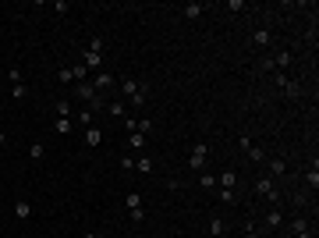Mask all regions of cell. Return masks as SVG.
<instances>
[{"label": "cell", "mask_w": 319, "mask_h": 238, "mask_svg": "<svg viewBox=\"0 0 319 238\" xmlns=\"http://www.w3.org/2000/svg\"><path fill=\"white\" fill-rule=\"evenodd\" d=\"M100 142H103V132H100V125H89V128H86V146H89V149H96Z\"/></svg>", "instance_id": "11"}, {"label": "cell", "mask_w": 319, "mask_h": 238, "mask_svg": "<svg viewBox=\"0 0 319 238\" xmlns=\"http://www.w3.org/2000/svg\"><path fill=\"white\" fill-rule=\"evenodd\" d=\"M28 156H32V160H43V156H46V146H43V142H32V146H28Z\"/></svg>", "instance_id": "21"}, {"label": "cell", "mask_w": 319, "mask_h": 238, "mask_svg": "<svg viewBox=\"0 0 319 238\" xmlns=\"http://www.w3.org/2000/svg\"><path fill=\"white\" fill-rule=\"evenodd\" d=\"M252 43H256V47H270V43H273V32H270V29H256V32H252Z\"/></svg>", "instance_id": "14"}, {"label": "cell", "mask_w": 319, "mask_h": 238, "mask_svg": "<svg viewBox=\"0 0 319 238\" xmlns=\"http://www.w3.org/2000/svg\"><path fill=\"white\" fill-rule=\"evenodd\" d=\"M256 192H259V195H266L273 206H280V192H276V185H273V178H270V174L256 178Z\"/></svg>", "instance_id": "3"}, {"label": "cell", "mask_w": 319, "mask_h": 238, "mask_svg": "<svg viewBox=\"0 0 319 238\" xmlns=\"http://www.w3.org/2000/svg\"><path fill=\"white\" fill-rule=\"evenodd\" d=\"M294 238H312V231H298V234H294Z\"/></svg>", "instance_id": "39"}, {"label": "cell", "mask_w": 319, "mask_h": 238, "mask_svg": "<svg viewBox=\"0 0 319 238\" xmlns=\"http://www.w3.org/2000/svg\"><path fill=\"white\" fill-rule=\"evenodd\" d=\"M57 117H71V103L68 100H57Z\"/></svg>", "instance_id": "28"}, {"label": "cell", "mask_w": 319, "mask_h": 238, "mask_svg": "<svg viewBox=\"0 0 319 238\" xmlns=\"http://www.w3.org/2000/svg\"><path fill=\"white\" fill-rule=\"evenodd\" d=\"M273 82H276V89H280V93H284L288 100H298V96H302V86L294 82V78H288L284 71H280V75H276V78H273Z\"/></svg>", "instance_id": "6"}, {"label": "cell", "mask_w": 319, "mask_h": 238, "mask_svg": "<svg viewBox=\"0 0 319 238\" xmlns=\"http://www.w3.org/2000/svg\"><path fill=\"white\" fill-rule=\"evenodd\" d=\"M4 146H8V135H4V132H0V149H4Z\"/></svg>", "instance_id": "40"}, {"label": "cell", "mask_w": 319, "mask_h": 238, "mask_svg": "<svg viewBox=\"0 0 319 238\" xmlns=\"http://www.w3.org/2000/svg\"><path fill=\"white\" fill-rule=\"evenodd\" d=\"M305 181L312 185V192L319 188V167H316V160H312V167H308V174H305Z\"/></svg>", "instance_id": "23"}, {"label": "cell", "mask_w": 319, "mask_h": 238, "mask_svg": "<svg viewBox=\"0 0 319 238\" xmlns=\"http://www.w3.org/2000/svg\"><path fill=\"white\" fill-rule=\"evenodd\" d=\"M121 167H124V171H135V156H132V153L121 156Z\"/></svg>", "instance_id": "32"}, {"label": "cell", "mask_w": 319, "mask_h": 238, "mask_svg": "<svg viewBox=\"0 0 319 238\" xmlns=\"http://www.w3.org/2000/svg\"><path fill=\"white\" fill-rule=\"evenodd\" d=\"M14 217H18V220H28V217H32V206H28L25 199H18V203H14Z\"/></svg>", "instance_id": "18"}, {"label": "cell", "mask_w": 319, "mask_h": 238, "mask_svg": "<svg viewBox=\"0 0 319 238\" xmlns=\"http://www.w3.org/2000/svg\"><path fill=\"white\" fill-rule=\"evenodd\" d=\"M78 121H82L86 128H89V125H96V114H92V107H82V114H78Z\"/></svg>", "instance_id": "22"}, {"label": "cell", "mask_w": 319, "mask_h": 238, "mask_svg": "<svg viewBox=\"0 0 319 238\" xmlns=\"http://www.w3.org/2000/svg\"><path fill=\"white\" fill-rule=\"evenodd\" d=\"M71 93H74V96H82V107H86V103H89V107H103V96L96 93L92 82H74Z\"/></svg>", "instance_id": "2"}, {"label": "cell", "mask_w": 319, "mask_h": 238, "mask_svg": "<svg viewBox=\"0 0 319 238\" xmlns=\"http://www.w3.org/2000/svg\"><path fill=\"white\" fill-rule=\"evenodd\" d=\"M54 128H57L60 135H68V132L74 128V121H71V117H57V125H54Z\"/></svg>", "instance_id": "25"}, {"label": "cell", "mask_w": 319, "mask_h": 238, "mask_svg": "<svg viewBox=\"0 0 319 238\" xmlns=\"http://www.w3.org/2000/svg\"><path fill=\"white\" fill-rule=\"evenodd\" d=\"M124 128H128V135L138 132V117H124Z\"/></svg>", "instance_id": "34"}, {"label": "cell", "mask_w": 319, "mask_h": 238, "mask_svg": "<svg viewBox=\"0 0 319 238\" xmlns=\"http://www.w3.org/2000/svg\"><path fill=\"white\" fill-rule=\"evenodd\" d=\"M138 132H142V135H149V132H152V121H146V117H142V121H138Z\"/></svg>", "instance_id": "37"}, {"label": "cell", "mask_w": 319, "mask_h": 238, "mask_svg": "<svg viewBox=\"0 0 319 238\" xmlns=\"http://www.w3.org/2000/svg\"><path fill=\"white\" fill-rule=\"evenodd\" d=\"M202 11H206L202 4H184V8H181V18H188V22H195V18H202Z\"/></svg>", "instance_id": "15"}, {"label": "cell", "mask_w": 319, "mask_h": 238, "mask_svg": "<svg viewBox=\"0 0 319 238\" xmlns=\"http://www.w3.org/2000/svg\"><path fill=\"white\" fill-rule=\"evenodd\" d=\"M135 171H138V174H152V171H156L152 156H146V153H142V156H135Z\"/></svg>", "instance_id": "12"}, {"label": "cell", "mask_w": 319, "mask_h": 238, "mask_svg": "<svg viewBox=\"0 0 319 238\" xmlns=\"http://www.w3.org/2000/svg\"><path fill=\"white\" fill-rule=\"evenodd\" d=\"M210 234H213V238L224 234V220H220V217H210Z\"/></svg>", "instance_id": "27"}, {"label": "cell", "mask_w": 319, "mask_h": 238, "mask_svg": "<svg viewBox=\"0 0 319 238\" xmlns=\"http://www.w3.org/2000/svg\"><path fill=\"white\" fill-rule=\"evenodd\" d=\"M124 206H128V213H132V210H142V195H138V192H128V195H124Z\"/></svg>", "instance_id": "20"}, {"label": "cell", "mask_w": 319, "mask_h": 238, "mask_svg": "<svg viewBox=\"0 0 319 238\" xmlns=\"http://www.w3.org/2000/svg\"><path fill=\"white\" fill-rule=\"evenodd\" d=\"M216 185H220V188H227V192H234V185H238V174H234V171L227 167V171H224V174L216 178Z\"/></svg>", "instance_id": "13"}, {"label": "cell", "mask_w": 319, "mask_h": 238, "mask_svg": "<svg viewBox=\"0 0 319 238\" xmlns=\"http://www.w3.org/2000/svg\"><path fill=\"white\" fill-rule=\"evenodd\" d=\"M270 61H273V68H291V64H294V54H291V50H276Z\"/></svg>", "instance_id": "10"}, {"label": "cell", "mask_w": 319, "mask_h": 238, "mask_svg": "<svg viewBox=\"0 0 319 238\" xmlns=\"http://www.w3.org/2000/svg\"><path fill=\"white\" fill-rule=\"evenodd\" d=\"M198 185H202V188H216V174L202 171V174H198Z\"/></svg>", "instance_id": "26"}, {"label": "cell", "mask_w": 319, "mask_h": 238, "mask_svg": "<svg viewBox=\"0 0 319 238\" xmlns=\"http://www.w3.org/2000/svg\"><path fill=\"white\" fill-rule=\"evenodd\" d=\"M117 86H121V93H124V96H128V103H135V107H142V103L149 100V96H146V93H149V86H146V82L138 86V78H132V75H121V82H117Z\"/></svg>", "instance_id": "1"}, {"label": "cell", "mask_w": 319, "mask_h": 238, "mask_svg": "<svg viewBox=\"0 0 319 238\" xmlns=\"http://www.w3.org/2000/svg\"><path fill=\"white\" fill-rule=\"evenodd\" d=\"M266 167H270V178H280V174H288V164L280 160V156H266Z\"/></svg>", "instance_id": "8"}, {"label": "cell", "mask_w": 319, "mask_h": 238, "mask_svg": "<svg viewBox=\"0 0 319 238\" xmlns=\"http://www.w3.org/2000/svg\"><path fill=\"white\" fill-rule=\"evenodd\" d=\"M245 238H262V234H259V231H256L252 224H245Z\"/></svg>", "instance_id": "38"}, {"label": "cell", "mask_w": 319, "mask_h": 238, "mask_svg": "<svg viewBox=\"0 0 319 238\" xmlns=\"http://www.w3.org/2000/svg\"><path fill=\"white\" fill-rule=\"evenodd\" d=\"M248 4H245V0H230V4H227V11H245Z\"/></svg>", "instance_id": "35"}, {"label": "cell", "mask_w": 319, "mask_h": 238, "mask_svg": "<svg viewBox=\"0 0 319 238\" xmlns=\"http://www.w3.org/2000/svg\"><path fill=\"white\" fill-rule=\"evenodd\" d=\"M57 82L60 86H74V71L71 68H57Z\"/></svg>", "instance_id": "19"}, {"label": "cell", "mask_w": 319, "mask_h": 238, "mask_svg": "<svg viewBox=\"0 0 319 238\" xmlns=\"http://www.w3.org/2000/svg\"><path fill=\"white\" fill-rule=\"evenodd\" d=\"M82 64H86L89 71H100V68H103V54H96V50H82Z\"/></svg>", "instance_id": "7"}, {"label": "cell", "mask_w": 319, "mask_h": 238, "mask_svg": "<svg viewBox=\"0 0 319 238\" xmlns=\"http://www.w3.org/2000/svg\"><path fill=\"white\" fill-rule=\"evenodd\" d=\"M86 50H96V54H103V36H92V39H89V47H86Z\"/></svg>", "instance_id": "31"}, {"label": "cell", "mask_w": 319, "mask_h": 238, "mask_svg": "<svg viewBox=\"0 0 319 238\" xmlns=\"http://www.w3.org/2000/svg\"><path fill=\"white\" fill-rule=\"evenodd\" d=\"M206 160H210V146H206V142H198V146H192V156H188V167H192V171H206Z\"/></svg>", "instance_id": "4"}, {"label": "cell", "mask_w": 319, "mask_h": 238, "mask_svg": "<svg viewBox=\"0 0 319 238\" xmlns=\"http://www.w3.org/2000/svg\"><path fill=\"white\" fill-rule=\"evenodd\" d=\"M291 231H294V234H298V231H308V220H305V217H294V220H291Z\"/></svg>", "instance_id": "29"}, {"label": "cell", "mask_w": 319, "mask_h": 238, "mask_svg": "<svg viewBox=\"0 0 319 238\" xmlns=\"http://www.w3.org/2000/svg\"><path fill=\"white\" fill-rule=\"evenodd\" d=\"M92 86H96V93H106V89H114V75H106V71H96Z\"/></svg>", "instance_id": "9"}, {"label": "cell", "mask_w": 319, "mask_h": 238, "mask_svg": "<svg viewBox=\"0 0 319 238\" xmlns=\"http://www.w3.org/2000/svg\"><path fill=\"white\" fill-rule=\"evenodd\" d=\"M238 146L245 149V156H248L252 164H266V149H262V146H256L248 135H242V139H238Z\"/></svg>", "instance_id": "5"}, {"label": "cell", "mask_w": 319, "mask_h": 238, "mask_svg": "<svg viewBox=\"0 0 319 238\" xmlns=\"http://www.w3.org/2000/svg\"><path fill=\"white\" fill-rule=\"evenodd\" d=\"M128 149H132V153H138V149L146 153V135H142V132H132V135H128Z\"/></svg>", "instance_id": "16"}, {"label": "cell", "mask_w": 319, "mask_h": 238, "mask_svg": "<svg viewBox=\"0 0 319 238\" xmlns=\"http://www.w3.org/2000/svg\"><path fill=\"white\" fill-rule=\"evenodd\" d=\"M82 238H100V234H92V231H86V234H82Z\"/></svg>", "instance_id": "41"}, {"label": "cell", "mask_w": 319, "mask_h": 238, "mask_svg": "<svg viewBox=\"0 0 319 238\" xmlns=\"http://www.w3.org/2000/svg\"><path fill=\"white\" fill-rule=\"evenodd\" d=\"M280 224H284V213H280V210H270V213H266V227H270V231H276Z\"/></svg>", "instance_id": "17"}, {"label": "cell", "mask_w": 319, "mask_h": 238, "mask_svg": "<svg viewBox=\"0 0 319 238\" xmlns=\"http://www.w3.org/2000/svg\"><path fill=\"white\" fill-rule=\"evenodd\" d=\"M8 78H11V86L22 82V68H8Z\"/></svg>", "instance_id": "33"}, {"label": "cell", "mask_w": 319, "mask_h": 238, "mask_svg": "<svg viewBox=\"0 0 319 238\" xmlns=\"http://www.w3.org/2000/svg\"><path fill=\"white\" fill-rule=\"evenodd\" d=\"M106 114H110V117H124V103H121V100L106 103Z\"/></svg>", "instance_id": "24"}, {"label": "cell", "mask_w": 319, "mask_h": 238, "mask_svg": "<svg viewBox=\"0 0 319 238\" xmlns=\"http://www.w3.org/2000/svg\"><path fill=\"white\" fill-rule=\"evenodd\" d=\"M11 96H14V100H22V96H25V82H18V86H11Z\"/></svg>", "instance_id": "36"}, {"label": "cell", "mask_w": 319, "mask_h": 238, "mask_svg": "<svg viewBox=\"0 0 319 238\" xmlns=\"http://www.w3.org/2000/svg\"><path fill=\"white\" fill-rule=\"evenodd\" d=\"M220 203H227V206H234V203H238V195H234V192H227V188H220Z\"/></svg>", "instance_id": "30"}]
</instances>
